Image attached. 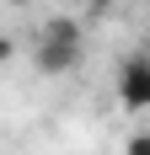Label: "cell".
I'll list each match as a JSON object with an SVG mask.
<instances>
[{
  "label": "cell",
  "mask_w": 150,
  "mask_h": 155,
  "mask_svg": "<svg viewBox=\"0 0 150 155\" xmlns=\"http://www.w3.org/2000/svg\"><path fill=\"white\" fill-rule=\"evenodd\" d=\"M86 43H80V21L70 16H54L43 32H38V48H32V64L43 70V75H70L75 64H80Z\"/></svg>",
  "instance_id": "cell-1"
},
{
  "label": "cell",
  "mask_w": 150,
  "mask_h": 155,
  "mask_svg": "<svg viewBox=\"0 0 150 155\" xmlns=\"http://www.w3.org/2000/svg\"><path fill=\"white\" fill-rule=\"evenodd\" d=\"M118 96H123L129 112H145L150 107V54L134 48V54L118 64Z\"/></svg>",
  "instance_id": "cell-2"
},
{
  "label": "cell",
  "mask_w": 150,
  "mask_h": 155,
  "mask_svg": "<svg viewBox=\"0 0 150 155\" xmlns=\"http://www.w3.org/2000/svg\"><path fill=\"white\" fill-rule=\"evenodd\" d=\"M129 155H150V134H145V128L129 134Z\"/></svg>",
  "instance_id": "cell-3"
},
{
  "label": "cell",
  "mask_w": 150,
  "mask_h": 155,
  "mask_svg": "<svg viewBox=\"0 0 150 155\" xmlns=\"http://www.w3.org/2000/svg\"><path fill=\"white\" fill-rule=\"evenodd\" d=\"M11 54H16V38H11V32H0V64H11Z\"/></svg>",
  "instance_id": "cell-4"
},
{
  "label": "cell",
  "mask_w": 150,
  "mask_h": 155,
  "mask_svg": "<svg viewBox=\"0 0 150 155\" xmlns=\"http://www.w3.org/2000/svg\"><path fill=\"white\" fill-rule=\"evenodd\" d=\"M80 5H86V11H107L113 0H80Z\"/></svg>",
  "instance_id": "cell-5"
}]
</instances>
